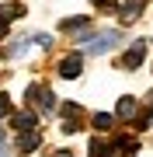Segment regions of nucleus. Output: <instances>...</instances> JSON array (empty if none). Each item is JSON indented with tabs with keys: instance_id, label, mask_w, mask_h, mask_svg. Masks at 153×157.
Returning a JSON list of instances; mask_svg holds the SVG:
<instances>
[{
	"instance_id": "obj_1",
	"label": "nucleus",
	"mask_w": 153,
	"mask_h": 157,
	"mask_svg": "<svg viewBox=\"0 0 153 157\" xmlns=\"http://www.w3.org/2000/svg\"><path fill=\"white\" fill-rule=\"evenodd\" d=\"M118 39H122V32L118 28H104V32H94V35H84V49L91 52V56H101V52H111L115 45H118Z\"/></svg>"
},
{
	"instance_id": "obj_2",
	"label": "nucleus",
	"mask_w": 153,
	"mask_h": 157,
	"mask_svg": "<svg viewBox=\"0 0 153 157\" xmlns=\"http://www.w3.org/2000/svg\"><path fill=\"white\" fill-rule=\"evenodd\" d=\"M31 101L42 108V112H52V108H56V101H52V91H49V87H38V84H31V87H28V105H31Z\"/></svg>"
},
{
	"instance_id": "obj_3",
	"label": "nucleus",
	"mask_w": 153,
	"mask_h": 157,
	"mask_svg": "<svg viewBox=\"0 0 153 157\" xmlns=\"http://www.w3.org/2000/svg\"><path fill=\"white\" fill-rule=\"evenodd\" d=\"M143 59H146V42H143V39H136V42L129 45V52L122 56V67H125V70H136Z\"/></svg>"
},
{
	"instance_id": "obj_4",
	"label": "nucleus",
	"mask_w": 153,
	"mask_h": 157,
	"mask_svg": "<svg viewBox=\"0 0 153 157\" xmlns=\"http://www.w3.org/2000/svg\"><path fill=\"white\" fill-rule=\"evenodd\" d=\"M80 67H84V56H80V52H70V56L59 59V77L73 80V77H80Z\"/></svg>"
},
{
	"instance_id": "obj_5",
	"label": "nucleus",
	"mask_w": 153,
	"mask_h": 157,
	"mask_svg": "<svg viewBox=\"0 0 153 157\" xmlns=\"http://www.w3.org/2000/svg\"><path fill=\"white\" fill-rule=\"evenodd\" d=\"M59 112H63V119H66L63 129H66V133H77V129H80V115H84L80 105H70V101H66V105H59Z\"/></svg>"
},
{
	"instance_id": "obj_6",
	"label": "nucleus",
	"mask_w": 153,
	"mask_h": 157,
	"mask_svg": "<svg viewBox=\"0 0 153 157\" xmlns=\"http://www.w3.org/2000/svg\"><path fill=\"white\" fill-rule=\"evenodd\" d=\"M38 143H42V136L35 133V129H28V133H21V136H17V150H21V154L38 150Z\"/></svg>"
},
{
	"instance_id": "obj_7",
	"label": "nucleus",
	"mask_w": 153,
	"mask_h": 157,
	"mask_svg": "<svg viewBox=\"0 0 153 157\" xmlns=\"http://www.w3.org/2000/svg\"><path fill=\"white\" fill-rule=\"evenodd\" d=\"M111 150H115V154H118V157H132V154H136V150H139V143H136V140H132V136H118V140H115V143H111Z\"/></svg>"
},
{
	"instance_id": "obj_8",
	"label": "nucleus",
	"mask_w": 153,
	"mask_h": 157,
	"mask_svg": "<svg viewBox=\"0 0 153 157\" xmlns=\"http://www.w3.org/2000/svg\"><path fill=\"white\" fill-rule=\"evenodd\" d=\"M35 126H38V115L35 112H17L14 115V129L17 133H28V129H35Z\"/></svg>"
},
{
	"instance_id": "obj_9",
	"label": "nucleus",
	"mask_w": 153,
	"mask_h": 157,
	"mask_svg": "<svg viewBox=\"0 0 153 157\" xmlns=\"http://www.w3.org/2000/svg\"><path fill=\"white\" fill-rule=\"evenodd\" d=\"M143 4H146V0H125L122 4V21H136L143 14Z\"/></svg>"
},
{
	"instance_id": "obj_10",
	"label": "nucleus",
	"mask_w": 153,
	"mask_h": 157,
	"mask_svg": "<svg viewBox=\"0 0 153 157\" xmlns=\"http://www.w3.org/2000/svg\"><path fill=\"white\" fill-rule=\"evenodd\" d=\"M59 28H63V32H84V28H91V17H87V14H80V17H66Z\"/></svg>"
},
{
	"instance_id": "obj_11",
	"label": "nucleus",
	"mask_w": 153,
	"mask_h": 157,
	"mask_svg": "<svg viewBox=\"0 0 153 157\" xmlns=\"http://www.w3.org/2000/svg\"><path fill=\"white\" fill-rule=\"evenodd\" d=\"M122 119H136L139 115V108H136V98H118V108H115Z\"/></svg>"
},
{
	"instance_id": "obj_12",
	"label": "nucleus",
	"mask_w": 153,
	"mask_h": 157,
	"mask_svg": "<svg viewBox=\"0 0 153 157\" xmlns=\"http://www.w3.org/2000/svg\"><path fill=\"white\" fill-rule=\"evenodd\" d=\"M91 157H115V150H111V143H104V140H91Z\"/></svg>"
},
{
	"instance_id": "obj_13",
	"label": "nucleus",
	"mask_w": 153,
	"mask_h": 157,
	"mask_svg": "<svg viewBox=\"0 0 153 157\" xmlns=\"http://www.w3.org/2000/svg\"><path fill=\"white\" fill-rule=\"evenodd\" d=\"M0 17H7V21L11 17H24V4H4L0 7Z\"/></svg>"
},
{
	"instance_id": "obj_14",
	"label": "nucleus",
	"mask_w": 153,
	"mask_h": 157,
	"mask_svg": "<svg viewBox=\"0 0 153 157\" xmlns=\"http://www.w3.org/2000/svg\"><path fill=\"white\" fill-rule=\"evenodd\" d=\"M111 122H115V119L108 115V112H97V115H94V129H97V133H108V129H111Z\"/></svg>"
},
{
	"instance_id": "obj_15",
	"label": "nucleus",
	"mask_w": 153,
	"mask_h": 157,
	"mask_svg": "<svg viewBox=\"0 0 153 157\" xmlns=\"http://www.w3.org/2000/svg\"><path fill=\"white\" fill-rule=\"evenodd\" d=\"M7 115H14V105L7 94H0V119H7Z\"/></svg>"
},
{
	"instance_id": "obj_16",
	"label": "nucleus",
	"mask_w": 153,
	"mask_h": 157,
	"mask_svg": "<svg viewBox=\"0 0 153 157\" xmlns=\"http://www.w3.org/2000/svg\"><path fill=\"white\" fill-rule=\"evenodd\" d=\"M94 7H97V11H111L115 0H94Z\"/></svg>"
},
{
	"instance_id": "obj_17",
	"label": "nucleus",
	"mask_w": 153,
	"mask_h": 157,
	"mask_svg": "<svg viewBox=\"0 0 153 157\" xmlns=\"http://www.w3.org/2000/svg\"><path fill=\"white\" fill-rule=\"evenodd\" d=\"M0 39H7V17H0Z\"/></svg>"
},
{
	"instance_id": "obj_18",
	"label": "nucleus",
	"mask_w": 153,
	"mask_h": 157,
	"mask_svg": "<svg viewBox=\"0 0 153 157\" xmlns=\"http://www.w3.org/2000/svg\"><path fill=\"white\" fill-rule=\"evenodd\" d=\"M146 112L153 115V91H150V94H146Z\"/></svg>"
},
{
	"instance_id": "obj_19",
	"label": "nucleus",
	"mask_w": 153,
	"mask_h": 157,
	"mask_svg": "<svg viewBox=\"0 0 153 157\" xmlns=\"http://www.w3.org/2000/svg\"><path fill=\"white\" fill-rule=\"evenodd\" d=\"M52 157H73V154H70V150H56V154H52Z\"/></svg>"
},
{
	"instance_id": "obj_20",
	"label": "nucleus",
	"mask_w": 153,
	"mask_h": 157,
	"mask_svg": "<svg viewBox=\"0 0 153 157\" xmlns=\"http://www.w3.org/2000/svg\"><path fill=\"white\" fill-rule=\"evenodd\" d=\"M0 157H11V154H7V150H4V147H0Z\"/></svg>"
}]
</instances>
